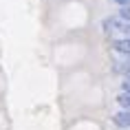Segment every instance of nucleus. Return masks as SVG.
<instances>
[{"instance_id": "1", "label": "nucleus", "mask_w": 130, "mask_h": 130, "mask_svg": "<svg viewBox=\"0 0 130 130\" xmlns=\"http://www.w3.org/2000/svg\"><path fill=\"white\" fill-rule=\"evenodd\" d=\"M110 46H112V51L130 57V38H115V40L110 42Z\"/></svg>"}, {"instance_id": "2", "label": "nucleus", "mask_w": 130, "mask_h": 130, "mask_svg": "<svg viewBox=\"0 0 130 130\" xmlns=\"http://www.w3.org/2000/svg\"><path fill=\"white\" fill-rule=\"evenodd\" d=\"M112 121H115V126H119V128H130V110L117 112V115L112 117Z\"/></svg>"}, {"instance_id": "3", "label": "nucleus", "mask_w": 130, "mask_h": 130, "mask_svg": "<svg viewBox=\"0 0 130 130\" xmlns=\"http://www.w3.org/2000/svg\"><path fill=\"white\" fill-rule=\"evenodd\" d=\"M117 104H119L123 110H130V95L128 93H121V95L117 97Z\"/></svg>"}, {"instance_id": "4", "label": "nucleus", "mask_w": 130, "mask_h": 130, "mask_svg": "<svg viewBox=\"0 0 130 130\" xmlns=\"http://www.w3.org/2000/svg\"><path fill=\"white\" fill-rule=\"evenodd\" d=\"M119 18H123V20L130 22V5H128V7H123L121 11H119Z\"/></svg>"}, {"instance_id": "5", "label": "nucleus", "mask_w": 130, "mask_h": 130, "mask_svg": "<svg viewBox=\"0 0 130 130\" xmlns=\"http://www.w3.org/2000/svg\"><path fill=\"white\" fill-rule=\"evenodd\" d=\"M121 88H123V93H128V95H130V75H126V79L121 82Z\"/></svg>"}, {"instance_id": "6", "label": "nucleus", "mask_w": 130, "mask_h": 130, "mask_svg": "<svg viewBox=\"0 0 130 130\" xmlns=\"http://www.w3.org/2000/svg\"><path fill=\"white\" fill-rule=\"evenodd\" d=\"M112 2H117V5H121V7H128L130 0H112Z\"/></svg>"}]
</instances>
